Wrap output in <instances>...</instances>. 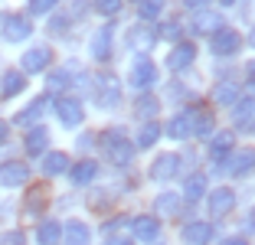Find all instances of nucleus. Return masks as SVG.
I'll use <instances>...</instances> for the list:
<instances>
[{
	"label": "nucleus",
	"mask_w": 255,
	"mask_h": 245,
	"mask_svg": "<svg viewBox=\"0 0 255 245\" xmlns=\"http://www.w3.org/2000/svg\"><path fill=\"white\" fill-rule=\"evenodd\" d=\"M98 147H102V154H105L112 163H128L131 157H134V144L128 141L125 131H118V127H112V131L102 134V137H98Z\"/></svg>",
	"instance_id": "nucleus-1"
},
{
	"label": "nucleus",
	"mask_w": 255,
	"mask_h": 245,
	"mask_svg": "<svg viewBox=\"0 0 255 245\" xmlns=\"http://www.w3.org/2000/svg\"><path fill=\"white\" fill-rule=\"evenodd\" d=\"M128 82L134 85V89H150L154 82H157V66L150 62V56H137L134 62H131V69H128Z\"/></svg>",
	"instance_id": "nucleus-2"
},
{
	"label": "nucleus",
	"mask_w": 255,
	"mask_h": 245,
	"mask_svg": "<svg viewBox=\"0 0 255 245\" xmlns=\"http://www.w3.org/2000/svg\"><path fill=\"white\" fill-rule=\"evenodd\" d=\"M95 102L102 105V108H115V105L121 102V82L115 79V75L102 72L95 79Z\"/></svg>",
	"instance_id": "nucleus-3"
},
{
	"label": "nucleus",
	"mask_w": 255,
	"mask_h": 245,
	"mask_svg": "<svg viewBox=\"0 0 255 245\" xmlns=\"http://www.w3.org/2000/svg\"><path fill=\"white\" fill-rule=\"evenodd\" d=\"M56 108V115H59V121L66 127H79L85 121V108H82V102H79V98H72V95H62L59 102L53 105Z\"/></svg>",
	"instance_id": "nucleus-4"
},
{
	"label": "nucleus",
	"mask_w": 255,
	"mask_h": 245,
	"mask_svg": "<svg viewBox=\"0 0 255 245\" xmlns=\"http://www.w3.org/2000/svg\"><path fill=\"white\" fill-rule=\"evenodd\" d=\"M239 46H242V36L236 30H229V26H219L210 39V49L216 52V56H236Z\"/></svg>",
	"instance_id": "nucleus-5"
},
{
	"label": "nucleus",
	"mask_w": 255,
	"mask_h": 245,
	"mask_svg": "<svg viewBox=\"0 0 255 245\" xmlns=\"http://www.w3.org/2000/svg\"><path fill=\"white\" fill-rule=\"evenodd\" d=\"M30 33H33V23L26 20V16L10 13L7 20H3V30H0V36L7 39V43H23V39H30Z\"/></svg>",
	"instance_id": "nucleus-6"
},
{
	"label": "nucleus",
	"mask_w": 255,
	"mask_h": 245,
	"mask_svg": "<svg viewBox=\"0 0 255 245\" xmlns=\"http://www.w3.org/2000/svg\"><path fill=\"white\" fill-rule=\"evenodd\" d=\"M125 43L131 46L134 52H150V46L157 43V30H154V23H141V26H131L128 30V36H125Z\"/></svg>",
	"instance_id": "nucleus-7"
},
{
	"label": "nucleus",
	"mask_w": 255,
	"mask_h": 245,
	"mask_svg": "<svg viewBox=\"0 0 255 245\" xmlns=\"http://www.w3.org/2000/svg\"><path fill=\"white\" fill-rule=\"evenodd\" d=\"M30 183V167L23 160H7L0 163V186H23Z\"/></svg>",
	"instance_id": "nucleus-8"
},
{
	"label": "nucleus",
	"mask_w": 255,
	"mask_h": 245,
	"mask_svg": "<svg viewBox=\"0 0 255 245\" xmlns=\"http://www.w3.org/2000/svg\"><path fill=\"white\" fill-rule=\"evenodd\" d=\"M177 170H180V157L177 154H160L157 160L150 163V180H157V183H167V180L177 177Z\"/></svg>",
	"instance_id": "nucleus-9"
},
{
	"label": "nucleus",
	"mask_w": 255,
	"mask_h": 245,
	"mask_svg": "<svg viewBox=\"0 0 255 245\" xmlns=\"http://www.w3.org/2000/svg\"><path fill=\"white\" fill-rule=\"evenodd\" d=\"M49 105H53V102H49V95H39V98H33V102L26 105L23 112H16L13 124H16V127H30V124H36V121L46 115V108H49Z\"/></svg>",
	"instance_id": "nucleus-10"
},
{
	"label": "nucleus",
	"mask_w": 255,
	"mask_h": 245,
	"mask_svg": "<svg viewBox=\"0 0 255 245\" xmlns=\"http://www.w3.org/2000/svg\"><path fill=\"white\" fill-rule=\"evenodd\" d=\"M131 232H134L141 242H157V236H160V219H157V216H150V213H141V216H134Z\"/></svg>",
	"instance_id": "nucleus-11"
},
{
	"label": "nucleus",
	"mask_w": 255,
	"mask_h": 245,
	"mask_svg": "<svg viewBox=\"0 0 255 245\" xmlns=\"http://www.w3.org/2000/svg\"><path fill=\"white\" fill-rule=\"evenodd\" d=\"M53 62V52L46 46H36V49L23 52V72H46V66Z\"/></svg>",
	"instance_id": "nucleus-12"
},
{
	"label": "nucleus",
	"mask_w": 255,
	"mask_h": 245,
	"mask_svg": "<svg viewBox=\"0 0 255 245\" xmlns=\"http://www.w3.org/2000/svg\"><path fill=\"white\" fill-rule=\"evenodd\" d=\"M193 59H196L193 43H177V46H173V52L167 56V66H170L173 72H183V69H187Z\"/></svg>",
	"instance_id": "nucleus-13"
},
{
	"label": "nucleus",
	"mask_w": 255,
	"mask_h": 245,
	"mask_svg": "<svg viewBox=\"0 0 255 245\" xmlns=\"http://www.w3.org/2000/svg\"><path fill=\"white\" fill-rule=\"evenodd\" d=\"M167 134H170L173 141L190 137V134H193V108H187V112H180V115H173V121L167 124Z\"/></svg>",
	"instance_id": "nucleus-14"
},
{
	"label": "nucleus",
	"mask_w": 255,
	"mask_h": 245,
	"mask_svg": "<svg viewBox=\"0 0 255 245\" xmlns=\"http://www.w3.org/2000/svg\"><path fill=\"white\" fill-rule=\"evenodd\" d=\"M180 239L187 245H206L213 239V226L210 223H187L183 232H180Z\"/></svg>",
	"instance_id": "nucleus-15"
},
{
	"label": "nucleus",
	"mask_w": 255,
	"mask_h": 245,
	"mask_svg": "<svg viewBox=\"0 0 255 245\" xmlns=\"http://www.w3.org/2000/svg\"><path fill=\"white\" fill-rule=\"evenodd\" d=\"M233 206H236V193L229 190V186H219V190L210 193V213L213 216H226Z\"/></svg>",
	"instance_id": "nucleus-16"
},
{
	"label": "nucleus",
	"mask_w": 255,
	"mask_h": 245,
	"mask_svg": "<svg viewBox=\"0 0 255 245\" xmlns=\"http://www.w3.org/2000/svg\"><path fill=\"white\" fill-rule=\"evenodd\" d=\"M95 177H98V163L95 160H79V163H72V167H69V180H72L75 186L92 183Z\"/></svg>",
	"instance_id": "nucleus-17"
},
{
	"label": "nucleus",
	"mask_w": 255,
	"mask_h": 245,
	"mask_svg": "<svg viewBox=\"0 0 255 245\" xmlns=\"http://www.w3.org/2000/svg\"><path fill=\"white\" fill-rule=\"evenodd\" d=\"M112 36H115L112 26H102V30L92 36V56H95V59H102V62L112 59Z\"/></svg>",
	"instance_id": "nucleus-18"
},
{
	"label": "nucleus",
	"mask_w": 255,
	"mask_h": 245,
	"mask_svg": "<svg viewBox=\"0 0 255 245\" xmlns=\"http://www.w3.org/2000/svg\"><path fill=\"white\" fill-rule=\"evenodd\" d=\"M249 170H255V150H239L233 160L226 163V173L229 177H246Z\"/></svg>",
	"instance_id": "nucleus-19"
},
{
	"label": "nucleus",
	"mask_w": 255,
	"mask_h": 245,
	"mask_svg": "<svg viewBox=\"0 0 255 245\" xmlns=\"http://www.w3.org/2000/svg\"><path fill=\"white\" fill-rule=\"evenodd\" d=\"M23 89H26V79H23V72H16V69L3 72V79H0V98H13V95H20Z\"/></svg>",
	"instance_id": "nucleus-20"
},
{
	"label": "nucleus",
	"mask_w": 255,
	"mask_h": 245,
	"mask_svg": "<svg viewBox=\"0 0 255 245\" xmlns=\"http://www.w3.org/2000/svg\"><path fill=\"white\" fill-rule=\"evenodd\" d=\"M46 144H49V131L36 124L30 134H26V141H23V147H26V154H30V157H39V154H46Z\"/></svg>",
	"instance_id": "nucleus-21"
},
{
	"label": "nucleus",
	"mask_w": 255,
	"mask_h": 245,
	"mask_svg": "<svg viewBox=\"0 0 255 245\" xmlns=\"http://www.w3.org/2000/svg\"><path fill=\"white\" fill-rule=\"evenodd\" d=\"M213 102L223 105V108L236 105V102H239V85H236V82H219L216 89H213Z\"/></svg>",
	"instance_id": "nucleus-22"
},
{
	"label": "nucleus",
	"mask_w": 255,
	"mask_h": 245,
	"mask_svg": "<svg viewBox=\"0 0 255 245\" xmlns=\"http://www.w3.org/2000/svg\"><path fill=\"white\" fill-rule=\"evenodd\" d=\"M69 170V157L62 154V150H53V154L43 157V173L46 177H59V173Z\"/></svg>",
	"instance_id": "nucleus-23"
},
{
	"label": "nucleus",
	"mask_w": 255,
	"mask_h": 245,
	"mask_svg": "<svg viewBox=\"0 0 255 245\" xmlns=\"http://www.w3.org/2000/svg\"><path fill=\"white\" fill-rule=\"evenodd\" d=\"M233 144H236L233 131H213L210 134V150H213V157L229 154V150H233Z\"/></svg>",
	"instance_id": "nucleus-24"
},
{
	"label": "nucleus",
	"mask_w": 255,
	"mask_h": 245,
	"mask_svg": "<svg viewBox=\"0 0 255 245\" xmlns=\"http://www.w3.org/2000/svg\"><path fill=\"white\" fill-rule=\"evenodd\" d=\"M154 209H157V213H164V216H177L183 209V196H177V193H160L157 200H154Z\"/></svg>",
	"instance_id": "nucleus-25"
},
{
	"label": "nucleus",
	"mask_w": 255,
	"mask_h": 245,
	"mask_svg": "<svg viewBox=\"0 0 255 245\" xmlns=\"http://www.w3.org/2000/svg\"><path fill=\"white\" fill-rule=\"evenodd\" d=\"M219 26H226V20H223V13H213V10H203L200 16H196V33H216Z\"/></svg>",
	"instance_id": "nucleus-26"
},
{
	"label": "nucleus",
	"mask_w": 255,
	"mask_h": 245,
	"mask_svg": "<svg viewBox=\"0 0 255 245\" xmlns=\"http://www.w3.org/2000/svg\"><path fill=\"white\" fill-rule=\"evenodd\" d=\"M59 236H62V229H59L56 219H46V223H39V229H36V242L39 245H56Z\"/></svg>",
	"instance_id": "nucleus-27"
},
{
	"label": "nucleus",
	"mask_w": 255,
	"mask_h": 245,
	"mask_svg": "<svg viewBox=\"0 0 255 245\" xmlns=\"http://www.w3.org/2000/svg\"><path fill=\"white\" fill-rule=\"evenodd\" d=\"M203 193H206V177H203V173H193V177L183 183V200L196 203V200H203Z\"/></svg>",
	"instance_id": "nucleus-28"
},
{
	"label": "nucleus",
	"mask_w": 255,
	"mask_h": 245,
	"mask_svg": "<svg viewBox=\"0 0 255 245\" xmlns=\"http://www.w3.org/2000/svg\"><path fill=\"white\" fill-rule=\"evenodd\" d=\"M66 245H89V226L72 219V223L66 226Z\"/></svg>",
	"instance_id": "nucleus-29"
},
{
	"label": "nucleus",
	"mask_w": 255,
	"mask_h": 245,
	"mask_svg": "<svg viewBox=\"0 0 255 245\" xmlns=\"http://www.w3.org/2000/svg\"><path fill=\"white\" fill-rule=\"evenodd\" d=\"M193 134H200V137H210L213 134V115L210 112L193 108Z\"/></svg>",
	"instance_id": "nucleus-30"
},
{
	"label": "nucleus",
	"mask_w": 255,
	"mask_h": 245,
	"mask_svg": "<svg viewBox=\"0 0 255 245\" xmlns=\"http://www.w3.org/2000/svg\"><path fill=\"white\" fill-rule=\"evenodd\" d=\"M160 10H164V3L160 0H137V13H141V20H157L160 16Z\"/></svg>",
	"instance_id": "nucleus-31"
},
{
	"label": "nucleus",
	"mask_w": 255,
	"mask_h": 245,
	"mask_svg": "<svg viewBox=\"0 0 255 245\" xmlns=\"http://www.w3.org/2000/svg\"><path fill=\"white\" fill-rule=\"evenodd\" d=\"M157 137H160V127L150 121V124H144L141 131H137V147H154V144H157Z\"/></svg>",
	"instance_id": "nucleus-32"
},
{
	"label": "nucleus",
	"mask_w": 255,
	"mask_h": 245,
	"mask_svg": "<svg viewBox=\"0 0 255 245\" xmlns=\"http://www.w3.org/2000/svg\"><path fill=\"white\" fill-rule=\"evenodd\" d=\"M255 118V102H236V127H249Z\"/></svg>",
	"instance_id": "nucleus-33"
},
{
	"label": "nucleus",
	"mask_w": 255,
	"mask_h": 245,
	"mask_svg": "<svg viewBox=\"0 0 255 245\" xmlns=\"http://www.w3.org/2000/svg\"><path fill=\"white\" fill-rule=\"evenodd\" d=\"M157 108H160V102H157V98L144 95V98H137V108H134V112L141 115V118H154V115H157Z\"/></svg>",
	"instance_id": "nucleus-34"
},
{
	"label": "nucleus",
	"mask_w": 255,
	"mask_h": 245,
	"mask_svg": "<svg viewBox=\"0 0 255 245\" xmlns=\"http://www.w3.org/2000/svg\"><path fill=\"white\" fill-rule=\"evenodd\" d=\"M121 7H125V0H95V10L102 16H115L121 13Z\"/></svg>",
	"instance_id": "nucleus-35"
},
{
	"label": "nucleus",
	"mask_w": 255,
	"mask_h": 245,
	"mask_svg": "<svg viewBox=\"0 0 255 245\" xmlns=\"http://www.w3.org/2000/svg\"><path fill=\"white\" fill-rule=\"evenodd\" d=\"M56 3H59V0H30V13L33 16H46V13L56 10Z\"/></svg>",
	"instance_id": "nucleus-36"
},
{
	"label": "nucleus",
	"mask_w": 255,
	"mask_h": 245,
	"mask_svg": "<svg viewBox=\"0 0 255 245\" xmlns=\"http://www.w3.org/2000/svg\"><path fill=\"white\" fill-rule=\"evenodd\" d=\"M46 200V190L43 186H36V190H30V196H26V209L30 213H39V203Z\"/></svg>",
	"instance_id": "nucleus-37"
},
{
	"label": "nucleus",
	"mask_w": 255,
	"mask_h": 245,
	"mask_svg": "<svg viewBox=\"0 0 255 245\" xmlns=\"http://www.w3.org/2000/svg\"><path fill=\"white\" fill-rule=\"evenodd\" d=\"M46 85H49V92H59L62 85H66V72H53V75H49V82H46Z\"/></svg>",
	"instance_id": "nucleus-38"
},
{
	"label": "nucleus",
	"mask_w": 255,
	"mask_h": 245,
	"mask_svg": "<svg viewBox=\"0 0 255 245\" xmlns=\"http://www.w3.org/2000/svg\"><path fill=\"white\" fill-rule=\"evenodd\" d=\"M0 245H23V236L20 232H3V236H0Z\"/></svg>",
	"instance_id": "nucleus-39"
},
{
	"label": "nucleus",
	"mask_w": 255,
	"mask_h": 245,
	"mask_svg": "<svg viewBox=\"0 0 255 245\" xmlns=\"http://www.w3.org/2000/svg\"><path fill=\"white\" fill-rule=\"evenodd\" d=\"M160 36L164 39H180V26H177V23H167L164 30H160Z\"/></svg>",
	"instance_id": "nucleus-40"
},
{
	"label": "nucleus",
	"mask_w": 255,
	"mask_h": 245,
	"mask_svg": "<svg viewBox=\"0 0 255 245\" xmlns=\"http://www.w3.org/2000/svg\"><path fill=\"white\" fill-rule=\"evenodd\" d=\"M66 16H53V23H49V30H53L56 33V36H59V33H66Z\"/></svg>",
	"instance_id": "nucleus-41"
},
{
	"label": "nucleus",
	"mask_w": 255,
	"mask_h": 245,
	"mask_svg": "<svg viewBox=\"0 0 255 245\" xmlns=\"http://www.w3.org/2000/svg\"><path fill=\"white\" fill-rule=\"evenodd\" d=\"M105 245H134V242H131V236H125V232H121V236H112Z\"/></svg>",
	"instance_id": "nucleus-42"
},
{
	"label": "nucleus",
	"mask_w": 255,
	"mask_h": 245,
	"mask_svg": "<svg viewBox=\"0 0 255 245\" xmlns=\"http://www.w3.org/2000/svg\"><path fill=\"white\" fill-rule=\"evenodd\" d=\"M7 137H10V124H7V121H0V144L7 141Z\"/></svg>",
	"instance_id": "nucleus-43"
},
{
	"label": "nucleus",
	"mask_w": 255,
	"mask_h": 245,
	"mask_svg": "<svg viewBox=\"0 0 255 245\" xmlns=\"http://www.w3.org/2000/svg\"><path fill=\"white\" fill-rule=\"evenodd\" d=\"M223 245H249V242H246V239H226Z\"/></svg>",
	"instance_id": "nucleus-44"
},
{
	"label": "nucleus",
	"mask_w": 255,
	"mask_h": 245,
	"mask_svg": "<svg viewBox=\"0 0 255 245\" xmlns=\"http://www.w3.org/2000/svg\"><path fill=\"white\" fill-rule=\"evenodd\" d=\"M206 0H187V7H203Z\"/></svg>",
	"instance_id": "nucleus-45"
},
{
	"label": "nucleus",
	"mask_w": 255,
	"mask_h": 245,
	"mask_svg": "<svg viewBox=\"0 0 255 245\" xmlns=\"http://www.w3.org/2000/svg\"><path fill=\"white\" fill-rule=\"evenodd\" d=\"M246 131H249V134H255V118L249 121V127H246Z\"/></svg>",
	"instance_id": "nucleus-46"
},
{
	"label": "nucleus",
	"mask_w": 255,
	"mask_h": 245,
	"mask_svg": "<svg viewBox=\"0 0 255 245\" xmlns=\"http://www.w3.org/2000/svg\"><path fill=\"white\" fill-rule=\"evenodd\" d=\"M249 75H252V79H255V62H249Z\"/></svg>",
	"instance_id": "nucleus-47"
},
{
	"label": "nucleus",
	"mask_w": 255,
	"mask_h": 245,
	"mask_svg": "<svg viewBox=\"0 0 255 245\" xmlns=\"http://www.w3.org/2000/svg\"><path fill=\"white\" fill-rule=\"evenodd\" d=\"M249 43H252V46H255V26H252V33H249Z\"/></svg>",
	"instance_id": "nucleus-48"
},
{
	"label": "nucleus",
	"mask_w": 255,
	"mask_h": 245,
	"mask_svg": "<svg viewBox=\"0 0 255 245\" xmlns=\"http://www.w3.org/2000/svg\"><path fill=\"white\" fill-rule=\"evenodd\" d=\"M219 3H223V7H233V3H236V0H219Z\"/></svg>",
	"instance_id": "nucleus-49"
},
{
	"label": "nucleus",
	"mask_w": 255,
	"mask_h": 245,
	"mask_svg": "<svg viewBox=\"0 0 255 245\" xmlns=\"http://www.w3.org/2000/svg\"><path fill=\"white\" fill-rule=\"evenodd\" d=\"M249 223H252V226H255V209H252V216H249Z\"/></svg>",
	"instance_id": "nucleus-50"
}]
</instances>
